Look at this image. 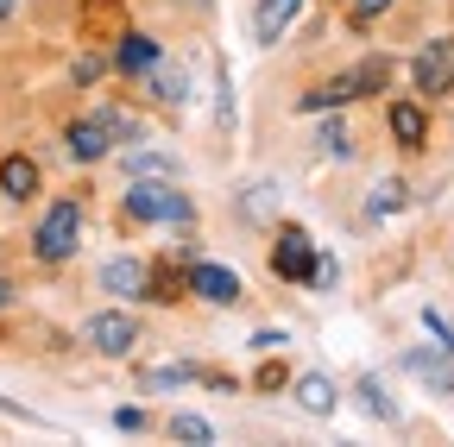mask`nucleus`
I'll use <instances>...</instances> for the list:
<instances>
[{
  "instance_id": "1",
  "label": "nucleus",
  "mask_w": 454,
  "mask_h": 447,
  "mask_svg": "<svg viewBox=\"0 0 454 447\" xmlns=\"http://www.w3.org/2000/svg\"><path fill=\"white\" fill-rule=\"evenodd\" d=\"M391 82V64L385 58H366V64H354V70H340V76H328V82H316L297 107L303 114H328V107H348V101H366V95H379Z\"/></svg>"
},
{
  "instance_id": "2",
  "label": "nucleus",
  "mask_w": 454,
  "mask_h": 447,
  "mask_svg": "<svg viewBox=\"0 0 454 447\" xmlns=\"http://www.w3.org/2000/svg\"><path fill=\"white\" fill-rule=\"evenodd\" d=\"M82 246V202H51L38 214V234H32V258L38 265H64Z\"/></svg>"
},
{
  "instance_id": "3",
  "label": "nucleus",
  "mask_w": 454,
  "mask_h": 447,
  "mask_svg": "<svg viewBox=\"0 0 454 447\" xmlns=\"http://www.w3.org/2000/svg\"><path fill=\"white\" fill-rule=\"evenodd\" d=\"M127 214L133 220H145V227H190L196 220V202L184 196V189H170V183H133L127 189Z\"/></svg>"
},
{
  "instance_id": "4",
  "label": "nucleus",
  "mask_w": 454,
  "mask_h": 447,
  "mask_svg": "<svg viewBox=\"0 0 454 447\" xmlns=\"http://www.w3.org/2000/svg\"><path fill=\"white\" fill-rule=\"evenodd\" d=\"M121 139H133V127L114 114V107H101V114H89V120H76V127H70V158L95 164V158H107Z\"/></svg>"
},
{
  "instance_id": "5",
  "label": "nucleus",
  "mask_w": 454,
  "mask_h": 447,
  "mask_svg": "<svg viewBox=\"0 0 454 447\" xmlns=\"http://www.w3.org/2000/svg\"><path fill=\"white\" fill-rule=\"evenodd\" d=\"M82 341H89L95 353H107V359H127V353L139 347V321H133V315H121V309H101V315H89Z\"/></svg>"
},
{
  "instance_id": "6",
  "label": "nucleus",
  "mask_w": 454,
  "mask_h": 447,
  "mask_svg": "<svg viewBox=\"0 0 454 447\" xmlns=\"http://www.w3.org/2000/svg\"><path fill=\"white\" fill-rule=\"evenodd\" d=\"M411 82H417L429 101L454 89V38H429V44L417 50V64H411Z\"/></svg>"
},
{
  "instance_id": "7",
  "label": "nucleus",
  "mask_w": 454,
  "mask_h": 447,
  "mask_svg": "<svg viewBox=\"0 0 454 447\" xmlns=\"http://www.w3.org/2000/svg\"><path fill=\"white\" fill-rule=\"evenodd\" d=\"M271 271L284 277V284H309V277H316V246H309L303 227H284V234H278V246H271Z\"/></svg>"
},
{
  "instance_id": "8",
  "label": "nucleus",
  "mask_w": 454,
  "mask_h": 447,
  "mask_svg": "<svg viewBox=\"0 0 454 447\" xmlns=\"http://www.w3.org/2000/svg\"><path fill=\"white\" fill-rule=\"evenodd\" d=\"M101 290L107 297H127V303L133 297H152V265L145 258H107L101 265Z\"/></svg>"
},
{
  "instance_id": "9",
  "label": "nucleus",
  "mask_w": 454,
  "mask_h": 447,
  "mask_svg": "<svg viewBox=\"0 0 454 447\" xmlns=\"http://www.w3.org/2000/svg\"><path fill=\"white\" fill-rule=\"evenodd\" d=\"M158 64H164L158 38H145V32H121V44H114V70H121V76H145V70H158Z\"/></svg>"
},
{
  "instance_id": "10",
  "label": "nucleus",
  "mask_w": 454,
  "mask_h": 447,
  "mask_svg": "<svg viewBox=\"0 0 454 447\" xmlns=\"http://www.w3.org/2000/svg\"><path fill=\"white\" fill-rule=\"evenodd\" d=\"M190 290L202 297V303H240V277L227 271V265H190Z\"/></svg>"
},
{
  "instance_id": "11",
  "label": "nucleus",
  "mask_w": 454,
  "mask_h": 447,
  "mask_svg": "<svg viewBox=\"0 0 454 447\" xmlns=\"http://www.w3.org/2000/svg\"><path fill=\"white\" fill-rule=\"evenodd\" d=\"M385 127H391V139L404 145V151H423V145H429V114H423L417 101H391Z\"/></svg>"
},
{
  "instance_id": "12",
  "label": "nucleus",
  "mask_w": 454,
  "mask_h": 447,
  "mask_svg": "<svg viewBox=\"0 0 454 447\" xmlns=\"http://www.w3.org/2000/svg\"><path fill=\"white\" fill-rule=\"evenodd\" d=\"M297 13H303V0H259V7H253V38L259 44H278L284 32L297 26Z\"/></svg>"
},
{
  "instance_id": "13",
  "label": "nucleus",
  "mask_w": 454,
  "mask_h": 447,
  "mask_svg": "<svg viewBox=\"0 0 454 447\" xmlns=\"http://www.w3.org/2000/svg\"><path fill=\"white\" fill-rule=\"evenodd\" d=\"M0 196H7V202H32V196H38V164H32L26 151H7V158H0Z\"/></svg>"
},
{
  "instance_id": "14",
  "label": "nucleus",
  "mask_w": 454,
  "mask_h": 447,
  "mask_svg": "<svg viewBox=\"0 0 454 447\" xmlns=\"http://www.w3.org/2000/svg\"><path fill=\"white\" fill-rule=\"evenodd\" d=\"M297 404H303L309 416H328L340 397H334V384H328L322 372H303V378H297Z\"/></svg>"
},
{
  "instance_id": "15",
  "label": "nucleus",
  "mask_w": 454,
  "mask_h": 447,
  "mask_svg": "<svg viewBox=\"0 0 454 447\" xmlns=\"http://www.w3.org/2000/svg\"><path fill=\"white\" fill-rule=\"evenodd\" d=\"M404 366H411L417 378H429V390H454V372H448L442 359H429V353H404Z\"/></svg>"
},
{
  "instance_id": "16",
  "label": "nucleus",
  "mask_w": 454,
  "mask_h": 447,
  "mask_svg": "<svg viewBox=\"0 0 454 447\" xmlns=\"http://www.w3.org/2000/svg\"><path fill=\"white\" fill-rule=\"evenodd\" d=\"M360 404H366L379 422H397V404L385 397V384H379V378H360Z\"/></svg>"
},
{
  "instance_id": "17",
  "label": "nucleus",
  "mask_w": 454,
  "mask_h": 447,
  "mask_svg": "<svg viewBox=\"0 0 454 447\" xmlns=\"http://www.w3.org/2000/svg\"><path fill=\"white\" fill-rule=\"evenodd\" d=\"M170 435L190 441V447H208V441H215V428H208L202 416H190V410H184V416H170Z\"/></svg>"
},
{
  "instance_id": "18",
  "label": "nucleus",
  "mask_w": 454,
  "mask_h": 447,
  "mask_svg": "<svg viewBox=\"0 0 454 447\" xmlns=\"http://www.w3.org/2000/svg\"><path fill=\"white\" fill-rule=\"evenodd\" d=\"M145 89H152L158 101H184V76H177V70H164V64L145 70Z\"/></svg>"
},
{
  "instance_id": "19",
  "label": "nucleus",
  "mask_w": 454,
  "mask_h": 447,
  "mask_svg": "<svg viewBox=\"0 0 454 447\" xmlns=\"http://www.w3.org/2000/svg\"><path fill=\"white\" fill-rule=\"evenodd\" d=\"M391 208H404V183H379V196H372V214H391Z\"/></svg>"
},
{
  "instance_id": "20",
  "label": "nucleus",
  "mask_w": 454,
  "mask_h": 447,
  "mask_svg": "<svg viewBox=\"0 0 454 447\" xmlns=\"http://www.w3.org/2000/svg\"><path fill=\"white\" fill-rule=\"evenodd\" d=\"M385 7H391V0H348V19H354V26H372Z\"/></svg>"
},
{
  "instance_id": "21",
  "label": "nucleus",
  "mask_w": 454,
  "mask_h": 447,
  "mask_svg": "<svg viewBox=\"0 0 454 447\" xmlns=\"http://www.w3.org/2000/svg\"><path fill=\"white\" fill-rule=\"evenodd\" d=\"M322 151H328V158H348V127H340V120L322 127Z\"/></svg>"
},
{
  "instance_id": "22",
  "label": "nucleus",
  "mask_w": 454,
  "mask_h": 447,
  "mask_svg": "<svg viewBox=\"0 0 454 447\" xmlns=\"http://www.w3.org/2000/svg\"><path fill=\"white\" fill-rule=\"evenodd\" d=\"M127 164H133V171H158V177H170V158H158V151H133Z\"/></svg>"
},
{
  "instance_id": "23",
  "label": "nucleus",
  "mask_w": 454,
  "mask_h": 447,
  "mask_svg": "<svg viewBox=\"0 0 454 447\" xmlns=\"http://www.w3.org/2000/svg\"><path fill=\"white\" fill-rule=\"evenodd\" d=\"M114 428H127V435H139V428H145V410H133V404H127V410H114Z\"/></svg>"
},
{
  "instance_id": "24",
  "label": "nucleus",
  "mask_w": 454,
  "mask_h": 447,
  "mask_svg": "<svg viewBox=\"0 0 454 447\" xmlns=\"http://www.w3.org/2000/svg\"><path fill=\"white\" fill-rule=\"evenodd\" d=\"M107 70V58H95V50H89V58H76V82H95Z\"/></svg>"
},
{
  "instance_id": "25",
  "label": "nucleus",
  "mask_w": 454,
  "mask_h": 447,
  "mask_svg": "<svg viewBox=\"0 0 454 447\" xmlns=\"http://www.w3.org/2000/svg\"><path fill=\"white\" fill-rule=\"evenodd\" d=\"M13 303V284H7V277H0V309H7Z\"/></svg>"
},
{
  "instance_id": "26",
  "label": "nucleus",
  "mask_w": 454,
  "mask_h": 447,
  "mask_svg": "<svg viewBox=\"0 0 454 447\" xmlns=\"http://www.w3.org/2000/svg\"><path fill=\"white\" fill-rule=\"evenodd\" d=\"M13 7H20V0H0V19H7V13H13Z\"/></svg>"
}]
</instances>
